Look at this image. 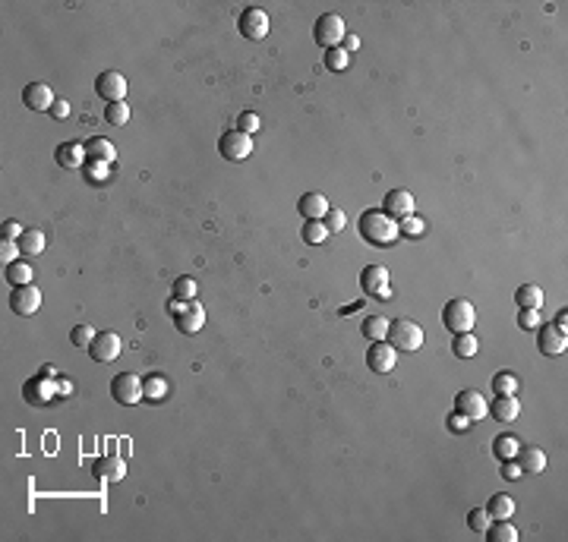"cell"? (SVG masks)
Returning <instances> with one entry per match:
<instances>
[{"label":"cell","mask_w":568,"mask_h":542,"mask_svg":"<svg viewBox=\"0 0 568 542\" xmlns=\"http://www.w3.org/2000/svg\"><path fill=\"white\" fill-rule=\"evenodd\" d=\"M357 227H360V237H363L370 246H376V249H385V246H391L398 237H401L398 221L388 218L382 208H370V211H363Z\"/></svg>","instance_id":"cell-1"},{"label":"cell","mask_w":568,"mask_h":542,"mask_svg":"<svg viewBox=\"0 0 568 542\" xmlns=\"http://www.w3.org/2000/svg\"><path fill=\"white\" fill-rule=\"evenodd\" d=\"M442 325H445L452 334L473 331V325H477V309H473V303L464 300V296L448 300L445 309H442Z\"/></svg>","instance_id":"cell-2"},{"label":"cell","mask_w":568,"mask_h":542,"mask_svg":"<svg viewBox=\"0 0 568 542\" xmlns=\"http://www.w3.org/2000/svg\"><path fill=\"white\" fill-rule=\"evenodd\" d=\"M388 344L395 347V350H420L423 347V328L417 325L414 319H391L388 325Z\"/></svg>","instance_id":"cell-3"},{"label":"cell","mask_w":568,"mask_h":542,"mask_svg":"<svg viewBox=\"0 0 568 542\" xmlns=\"http://www.w3.org/2000/svg\"><path fill=\"white\" fill-rule=\"evenodd\" d=\"M344 35H347V29H344V19H341L338 13H322V16L316 19V25H313V38H316V44H322L325 50L341 48Z\"/></svg>","instance_id":"cell-4"},{"label":"cell","mask_w":568,"mask_h":542,"mask_svg":"<svg viewBox=\"0 0 568 542\" xmlns=\"http://www.w3.org/2000/svg\"><path fill=\"white\" fill-rule=\"evenodd\" d=\"M360 287H363L366 296H376V300H391L388 268H385V265H366V268L360 271Z\"/></svg>","instance_id":"cell-5"},{"label":"cell","mask_w":568,"mask_h":542,"mask_svg":"<svg viewBox=\"0 0 568 542\" xmlns=\"http://www.w3.org/2000/svg\"><path fill=\"white\" fill-rule=\"evenodd\" d=\"M111 397L117 403H123V407H133V403L142 401V378L133 375V372H120V375H114L111 382Z\"/></svg>","instance_id":"cell-6"},{"label":"cell","mask_w":568,"mask_h":542,"mask_svg":"<svg viewBox=\"0 0 568 542\" xmlns=\"http://www.w3.org/2000/svg\"><path fill=\"white\" fill-rule=\"evenodd\" d=\"M237 29H240V35L250 38V41H262V38L269 35V13L259 10V6H246L237 19Z\"/></svg>","instance_id":"cell-7"},{"label":"cell","mask_w":568,"mask_h":542,"mask_svg":"<svg viewBox=\"0 0 568 542\" xmlns=\"http://www.w3.org/2000/svg\"><path fill=\"white\" fill-rule=\"evenodd\" d=\"M218 151H221V158H227V161H243V158L252 155V136H246V132H240V130H227L224 136L218 139Z\"/></svg>","instance_id":"cell-8"},{"label":"cell","mask_w":568,"mask_h":542,"mask_svg":"<svg viewBox=\"0 0 568 542\" xmlns=\"http://www.w3.org/2000/svg\"><path fill=\"white\" fill-rule=\"evenodd\" d=\"M366 366H370V372H376V375H388V372L398 366V350L388 344V340H372V347L366 350Z\"/></svg>","instance_id":"cell-9"},{"label":"cell","mask_w":568,"mask_h":542,"mask_svg":"<svg viewBox=\"0 0 568 542\" xmlns=\"http://www.w3.org/2000/svg\"><path fill=\"white\" fill-rule=\"evenodd\" d=\"M95 95H98V98H104V104L123 101L126 98V79H123V73H117V69H104V73H98V79H95Z\"/></svg>","instance_id":"cell-10"},{"label":"cell","mask_w":568,"mask_h":542,"mask_svg":"<svg viewBox=\"0 0 568 542\" xmlns=\"http://www.w3.org/2000/svg\"><path fill=\"white\" fill-rule=\"evenodd\" d=\"M10 309H13L16 315H22V319L35 315L38 309H41V290H38L35 284H22V287H13V293H10Z\"/></svg>","instance_id":"cell-11"},{"label":"cell","mask_w":568,"mask_h":542,"mask_svg":"<svg viewBox=\"0 0 568 542\" xmlns=\"http://www.w3.org/2000/svg\"><path fill=\"white\" fill-rule=\"evenodd\" d=\"M120 350H123V340H120V334L114 331H98L92 340V347H88V356L95 359V363H114V359L120 356Z\"/></svg>","instance_id":"cell-12"},{"label":"cell","mask_w":568,"mask_h":542,"mask_svg":"<svg viewBox=\"0 0 568 542\" xmlns=\"http://www.w3.org/2000/svg\"><path fill=\"white\" fill-rule=\"evenodd\" d=\"M454 410L464 413L471 422H477V419H483V416L489 413V403H486V397L480 394V391L467 388V391H461V394L454 397Z\"/></svg>","instance_id":"cell-13"},{"label":"cell","mask_w":568,"mask_h":542,"mask_svg":"<svg viewBox=\"0 0 568 542\" xmlns=\"http://www.w3.org/2000/svg\"><path fill=\"white\" fill-rule=\"evenodd\" d=\"M382 211L395 221L414 214V195H410V189H388V193H385V202H382Z\"/></svg>","instance_id":"cell-14"},{"label":"cell","mask_w":568,"mask_h":542,"mask_svg":"<svg viewBox=\"0 0 568 542\" xmlns=\"http://www.w3.org/2000/svg\"><path fill=\"white\" fill-rule=\"evenodd\" d=\"M536 347H540L546 356H559V353H565V347H568V334L559 331L555 325H540L536 328Z\"/></svg>","instance_id":"cell-15"},{"label":"cell","mask_w":568,"mask_h":542,"mask_svg":"<svg viewBox=\"0 0 568 542\" xmlns=\"http://www.w3.org/2000/svg\"><path fill=\"white\" fill-rule=\"evenodd\" d=\"M60 391H57V382H50V378H29V382L22 384V397L29 403H38V407H44V403H50V397H57Z\"/></svg>","instance_id":"cell-16"},{"label":"cell","mask_w":568,"mask_h":542,"mask_svg":"<svg viewBox=\"0 0 568 542\" xmlns=\"http://www.w3.org/2000/svg\"><path fill=\"white\" fill-rule=\"evenodd\" d=\"M202 325H205V309H202L199 300H189V306L180 315H174V328L180 334H196L202 331Z\"/></svg>","instance_id":"cell-17"},{"label":"cell","mask_w":568,"mask_h":542,"mask_svg":"<svg viewBox=\"0 0 568 542\" xmlns=\"http://www.w3.org/2000/svg\"><path fill=\"white\" fill-rule=\"evenodd\" d=\"M22 101L29 111H50L54 107V92H50V85H44V82H29V85L22 88Z\"/></svg>","instance_id":"cell-18"},{"label":"cell","mask_w":568,"mask_h":542,"mask_svg":"<svg viewBox=\"0 0 568 542\" xmlns=\"http://www.w3.org/2000/svg\"><path fill=\"white\" fill-rule=\"evenodd\" d=\"M328 199L322 193H303L300 202H297V211L303 214V221H325L328 214Z\"/></svg>","instance_id":"cell-19"},{"label":"cell","mask_w":568,"mask_h":542,"mask_svg":"<svg viewBox=\"0 0 568 542\" xmlns=\"http://www.w3.org/2000/svg\"><path fill=\"white\" fill-rule=\"evenodd\" d=\"M92 473L98 479H107V482H120L126 476V460L117 457V454H107V457H98L92 464Z\"/></svg>","instance_id":"cell-20"},{"label":"cell","mask_w":568,"mask_h":542,"mask_svg":"<svg viewBox=\"0 0 568 542\" xmlns=\"http://www.w3.org/2000/svg\"><path fill=\"white\" fill-rule=\"evenodd\" d=\"M54 158H57V164H60V167H67V170H79L82 164L88 161V155H86V142H63V145H57Z\"/></svg>","instance_id":"cell-21"},{"label":"cell","mask_w":568,"mask_h":542,"mask_svg":"<svg viewBox=\"0 0 568 542\" xmlns=\"http://www.w3.org/2000/svg\"><path fill=\"white\" fill-rule=\"evenodd\" d=\"M489 413L499 422H515L518 413H521V401H518V394H496L489 403Z\"/></svg>","instance_id":"cell-22"},{"label":"cell","mask_w":568,"mask_h":542,"mask_svg":"<svg viewBox=\"0 0 568 542\" xmlns=\"http://www.w3.org/2000/svg\"><path fill=\"white\" fill-rule=\"evenodd\" d=\"M515 460L521 464V473H524V476H527V473H530V476H536V473L546 470V454H543L540 447H524V445H521V451H518Z\"/></svg>","instance_id":"cell-23"},{"label":"cell","mask_w":568,"mask_h":542,"mask_svg":"<svg viewBox=\"0 0 568 542\" xmlns=\"http://www.w3.org/2000/svg\"><path fill=\"white\" fill-rule=\"evenodd\" d=\"M86 155H88V161H107V164H114V158H117V148H114L111 139L92 136V139L86 142Z\"/></svg>","instance_id":"cell-24"},{"label":"cell","mask_w":568,"mask_h":542,"mask_svg":"<svg viewBox=\"0 0 568 542\" xmlns=\"http://www.w3.org/2000/svg\"><path fill=\"white\" fill-rule=\"evenodd\" d=\"M518 451H521V441H518L511 432H502V435L492 438V454H496L499 460H515Z\"/></svg>","instance_id":"cell-25"},{"label":"cell","mask_w":568,"mask_h":542,"mask_svg":"<svg viewBox=\"0 0 568 542\" xmlns=\"http://www.w3.org/2000/svg\"><path fill=\"white\" fill-rule=\"evenodd\" d=\"M164 397H168V378H161V375H149V378H142V401H149V403H161Z\"/></svg>","instance_id":"cell-26"},{"label":"cell","mask_w":568,"mask_h":542,"mask_svg":"<svg viewBox=\"0 0 568 542\" xmlns=\"http://www.w3.org/2000/svg\"><path fill=\"white\" fill-rule=\"evenodd\" d=\"M388 325H391V319H382V315H370V319L360 325V331H363L366 340H388Z\"/></svg>","instance_id":"cell-27"},{"label":"cell","mask_w":568,"mask_h":542,"mask_svg":"<svg viewBox=\"0 0 568 542\" xmlns=\"http://www.w3.org/2000/svg\"><path fill=\"white\" fill-rule=\"evenodd\" d=\"M477 350H480V344H477V338H473V331H461V334H454V340H452V353L458 359H471V356H477Z\"/></svg>","instance_id":"cell-28"},{"label":"cell","mask_w":568,"mask_h":542,"mask_svg":"<svg viewBox=\"0 0 568 542\" xmlns=\"http://www.w3.org/2000/svg\"><path fill=\"white\" fill-rule=\"evenodd\" d=\"M515 303L521 309H540L543 306V290L536 287V284H521V287L515 290Z\"/></svg>","instance_id":"cell-29"},{"label":"cell","mask_w":568,"mask_h":542,"mask_svg":"<svg viewBox=\"0 0 568 542\" xmlns=\"http://www.w3.org/2000/svg\"><path fill=\"white\" fill-rule=\"evenodd\" d=\"M486 510L492 514V520H511V514H515V498L511 495H492L489 504H486Z\"/></svg>","instance_id":"cell-30"},{"label":"cell","mask_w":568,"mask_h":542,"mask_svg":"<svg viewBox=\"0 0 568 542\" xmlns=\"http://www.w3.org/2000/svg\"><path fill=\"white\" fill-rule=\"evenodd\" d=\"M4 275H6V281H10L13 287H22V284H32V277H35V268H32L29 262H10Z\"/></svg>","instance_id":"cell-31"},{"label":"cell","mask_w":568,"mask_h":542,"mask_svg":"<svg viewBox=\"0 0 568 542\" xmlns=\"http://www.w3.org/2000/svg\"><path fill=\"white\" fill-rule=\"evenodd\" d=\"M16 243H19V252H22V256H38V252H44V233L41 230H25Z\"/></svg>","instance_id":"cell-32"},{"label":"cell","mask_w":568,"mask_h":542,"mask_svg":"<svg viewBox=\"0 0 568 542\" xmlns=\"http://www.w3.org/2000/svg\"><path fill=\"white\" fill-rule=\"evenodd\" d=\"M486 539L489 542H518V529L508 520H499L486 527Z\"/></svg>","instance_id":"cell-33"},{"label":"cell","mask_w":568,"mask_h":542,"mask_svg":"<svg viewBox=\"0 0 568 542\" xmlns=\"http://www.w3.org/2000/svg\"><path fill=\"white\" fill-rule=\"evenodd\" d=\"M300 233H303V239H306L309 246H319V243H325V239H328V227H325V221H306Z\"/></svg>","instance_id":"cell-34"},{"label":"cell","mask_w":568,"mask_h":542,"mask_svg":"<svg viewBox=\"0 0 568 542\" xmlns=\"http://www.w3.org/2000/svg\"><path fill=\"white\" fill-rule=\"evenodd\" d=\"M104 120L111 126H123L126 120H130V104L126 101H114V104L104 107Z\"/></svg>","instance_id":"cell-35"},{"label":"cell","mask_w":568,"mask_h":542,"mask_svg":"<svg viewBox=\"0 0 568 542\" xmlns=\"http://www.w3.org/2000/svg\"><path fill=\"white\" fill-rule=\"evenodd\" d=\"M351 67V54H347L344 48H332L325 50V69H332V73H341V69Z\"/></svg>","instance_id":"cell-36"},{"label":"cell","mask_w":568,"mask_h":542,"mask_svg":"<svg viewBox=\"0 0 568 542\" xmlns=\"http://www.w3.org/2000/svg\"><path fill=\"white\" fill-rule=\"evenodd\" d=\"M95 334H98V331H95L88 321H79V325L69 331V340H73V347H86V350H88V347H92V340H95Z\"/></svg>","instance_id":"cell-37"},{"label":"cell","mask_w":568,"mask_h":542,"mask_svg":"<svg viewBox=\"0 0 568 542\" xmlns=\"http://www.w3.org/2000/svg\"><path fill=\"white\" fill-rule=\"evenodd\" d=\"M398 230H401V237H423L426 233V221L417 218V214H407V218L398 221Z\"/></svg>","instance_id":"cell-38"},{"label":"cell","mask_w":568,"mask_h":542,"mask_svg":"<svg viewBox=\"0 0 568 542\" xmlns=\"http://www.w3.org/2000/svg\"><path fill=\"white\" fill-rule=\"evenodd\" d=\"M492 391L496 394H518V378L511 372H496L492 375Z\"/></svg>","instance_id":"cell-39"},{"label":"cell","mask_w":568,"mask_h":542,"mask_svg":"<svg viewBox=\"0 0 568 542\" xmlns=\"http://www.w3.org/2000/svg\"><path fill=\"white\" fill-rule=\"evenodd\" d=\"M196 293H199V284L193 281V277H177L174 281V296L177 300H196Z\"/></svg>","instance_id":"cell-40"},{"label":"cell","mask_w":568,"mask_h":542,"mask_svg":"<svg viewBox=\"0 0 568 542\" xmlns=\"http://www.w3.org/2000/svg\"><path fill=\"white\" fill-rule=\"evenodd\" d=\"M492 523V514L486 508H473L471 514H467V527L473 529V533H486V527Z\"/></svg>","instance_id":"cell-41"},{"label":"cell","mask_w":568,"mask_h":542,"mask_svg":"<svg viewBox=\"0 0 568 542\" xmlns=\"http://www.w3.org/2000/svg\"><path fill=\"white\" fill-rule=\"evenodd\" d=\"M259 126H262L259 113H256V111H243V113L237 117V123H234V130H240V132H246V136H252V132H259Z\"/></svg>","instance_id":"cell-42"},{"label":"cell","mask_w":568,"mask_h":542,"mask_svg":"<svg viewBox=\"0 0 568 542\" xmlns=\"http://www.w3.org/2000/svg\"><path fill=\"white\" fill-rule=\"evenodd\" d=\"M518 325H521L524 331H536V328H540V309H521V312H518Z\"/></svg>","instance_id":"cell-43"},{"label":"cell","mask_w":568,"mask_h":542,"mask_svg":"<svg viewBox=\"0 0 568 542\" xmlns=\"http://www.w3.org/2000/svg\"><path fill=\"white\" fill-rule=\"evenodd\" d=\"M344 224H347L344 211H341V208H328V214H325V227H328V233H332V230H341Z\"/></svg>","instance_id":"cell-44"},{"label":"cell","mask_w":568,"mask_h":542,"mask_svg":"<svg viewBox=\"0 0 568 542\" xmlns=\"http://www.w3.org/2000/svg\"><path fill=\"white\" fill-rule=\"evenodd\" d=\"M107 167H111V164H107V161H88V164H86L88 176H92L95 183H101V180H104V176H107Z\"/></svg>","instance_id":"cell-45"},{"label":"cell","mask_w":568,"mask_h":542,"mask_svg":"<svg viewBox=\"0 0 568 542\" xmlns=\"http://www.w3.org/2000/svg\"><path fill=\"white\" fill-rule=\"evenodd\" d=\"M471 426H473V422L467 419L464 413H458V410H454V413L448 416V429H452V432H467V429H471Z\"/></svg>","instance_id":"cell-46"},{"label":"cell","mask_w":568,"mask_h":542,"mask_svg":"<svg viewBox=\"0 0 568 542\" xmlns=\"http://www.w3.org/2000/svg\"><path fill=\"white\" fill-rule=\"evenodd\" d=\"M22 233H25V230L19 227V221H4V227H0V237H4V239H13V243H16Z\"/></svg>","instance_id":"cell-47"},{"label":"cell","mask_w":568,"mask_h":542,"mask_svg":"<svg viewBox=\"0 0 568 542\" xmlns=\"http://www.w3.org/2000/svg\"><path fill=\"white\" fill-rule=\"evenodd\" d=\"M48 113H50L54 120H67V117H69V101H67V98H57L54 107H50Z\"/></svg>","instance_id":"cell-48"},{"label":"cell","mask_w":568,"mask_h":542,"mask_svg":"<svg viewBox=\"0 0 568 542\" xmlns=\"http://www.w3.org/2000/svg\"><path fill=\"white\" fill-rule=\"evenodd\" d=\"M502 476L505 479H521L524 473H521V464L518 460H502Z\"/></svg>","instance_id":"cell-49"},{"label":"cell","mask_w":568,"mask_h":542,"mask_svg":"<svg viewBox=\"0 0 568 542\" xmlns=\"http://www.w3.org/2000/svg\"><path fill=\"white\" fill-rule=\"evenodd\" d=\"M0 256H4V262H6V265L16 262V256H19V243H13V239H4V252H0Z\"/></svg>","instance_id":"cell-50"},{"label":"cell","mask_w":568,"mask_h":542,"mask_svg":"<svg viewBox=\"0 0 568 542\" xmlns=\"http://www.w3.org/2000/svg\"><path fill=\"white\" fill-rule=\"evenodd\" d=\"M187 306H189V300H177V296H174V300H168V312L170 315H180Z\"/></svg>","instance_id":"cell-51"},{"label":"cell","mask_w":568,"mask_h":542,"mask_svg":"<svg viewBox=\"0 0 568 542\" xmlns=\"http://www.w3.org/2000/svg\"><path fill=\"white\" fill-rule=\"evenodd\" d=\"M341 48H344L347 54H353V50H360V38H357V35H344V41H341Z\"/></svg>","instance_id":"cell-52"},{"label":"cell","mask_w":568,"mask_h":542,"mask_svg":"<svg viewBox=\"0 0 568 542\" xmlns=\"http://www.w3.org/2000/svg\"><path fill=\"white\" fill-rule=\"evenodd\" d=\"M57 391H60V397H69L73 394V382L69 378H57Z\"/></svg>","instance_id":"cell-53"},{"label":"cell","mask_w":568,"mask_h":542,"mask_svg":"<svg viewBox=\"0 0 568 542\" xmlns=\"http://www.w3.org/2000/svg\"><path fill=\"white\" fill-rule=\"evenodd\" d=\"M41 378H50V382H57V378H60V372H57L54 366L48 363V366H41Z\"/></svg>","instance_id":"cell-54"},{"label":"cell","mask_w":568,"mask_h":542,"mask_svg":"<svg viewBox=\"0 0 568 542\" xmlns=\"http://www.w3.org/2000/svg\"><path fill=\"white\" fill-rule=\"evenodd\" d=\"M565 319H568V309H559V315H555V321H553V325L559 328V331H565Z\"/></svg>","instance_id":"cell-55"}]
</instances>
